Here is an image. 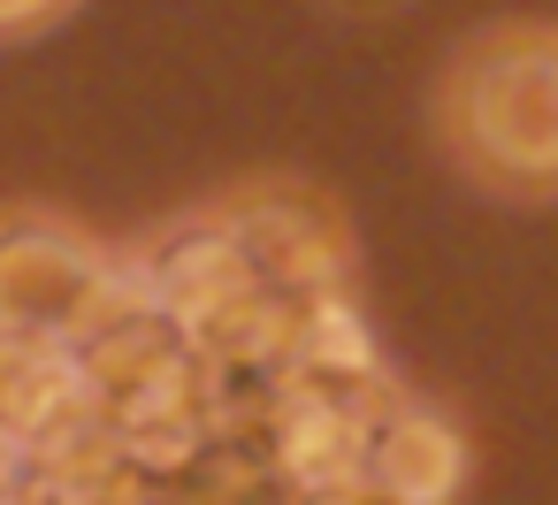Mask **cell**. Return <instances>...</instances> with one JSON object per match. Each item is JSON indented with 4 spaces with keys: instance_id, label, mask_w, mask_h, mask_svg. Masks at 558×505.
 Instances as JSON below:
<instances>
[{
    "instance_id": "7c38bea8",
    "label": "cell",
    "mask_w": 558,
    "mask_h": 505,
    "mask_svg": "<svg viewBox=\"0 0 558 505\" xmlns=\"http://www.w3.org/2000/svg\"><path fill=\"white\" fill-rule=\"evenodd\" d=\"M24 467H32V444H24V436H9V429H0V505H9V497H16V482H24Z\"/></svg>"
},
{
    "instance_id": "ba28073f",
    "label": "cell",
    "mask_w": 558,
    "mask_h": 505,
    "mask_svg": "<svg viewBox=\"0 0 558 505\" xmlns=\"http://www.w3.org/2000/svg\"><path fill=\"white\" fill-rule=\"evenodd\" d=\"M192 406H199V368H192V352L177 345V352H161L138 383H123V390L100 406V421H108L116 436H138V429H161V421H192Z\"/></svg>"
},
{
    "instance_id": "52a82bcc",
    "label": "cell",
    "mask_w": 558,
    "mask_h": 505,
    "mask_svg": "<svg viewBox=\"0 0 558 505\" xmlns=\"http://www.w3.org/2000/svg\"><path fill=\"white\" fill-rule=\"evenodd\" d=\"M360 452H367V429H360V413H352L329 383L291 390V398L276 406V459H283L291 482H306V490H344V482H360Z\"/></svg>"
},
{
    "instance_id": "4fadbf2b",
    "label": "cell",
    "mask_w": 558,
    "mask_h": 505,
    "mask_svg": "<svg viewBox=\"0 0 558 505\" xmlns=\"http://www.w3.org/2000/svg\"><path fill=\"white\" fill-rule=\"evenodd\" d=\"M337 505H360V497H337Z\"/></svg>"
},
{
    "instance_id": "8992f818",
    "label": "cell",
    "mask_w": 558,
    "mask_h": 505,
    "mask_svg": "<svg viewBox=\"0 0 558 505\" xmlns=\"http://www.w3.org/2000/svg\"><path fill=\"white\" fill-rule=\"evenodd\" d=\"M360 482L383 497V505H451L459 482H466V436L428 413V406H398L367 452H360Z\"/></svg>"
},
{
    "instance_id": "5bb4252c",
    "label": "cell",
    "mask_w": 558,
    "mask_h": 505,
    "mask_svg": "<svg viewBox=\"0 0 558 505\" xmlns=\"http://www.w3.org/2000/svg\"><path fill=\"white\" fill-rule=\"evenodd\" d=\"M352 9H367V0H352Z\"/></svg>"
},
{
    "instance_id": "277c9868",
    "label": "cell",
    "mask_w": 558,
    "mask_h": 505,
    "mask_svg": "<svg viewBox=\"0 0 558 505\" xmlns=\"http://www.w3.org/2000/svg\"><path fill=\"white\" fill-rule=\"evenodd\" d=\"M222 223L238 230V245L253 253L260 284L283 299H329L352 276V230L337 215L329 192L299 184V177H253L238 192L215 200Z\"/></svg>"
},
{
    "instance_id": "7a4b0ae2",
    "label": "cell",
    "mask_w": 558,
    "mask_h": 505,
    "mask_svg": "<svg viewBox=\"0 0 558 505\" xmlns=\"http://www.w3.org/2000/svg\"><path fill=\"white\" fill-rule=\"evenodd\" d=\"M131 261L54 207H0V337L85 345L131 314Z\"/></svg>"
},
{
    "instance_id": "8fae6325",
    "label": "cell",
    "mask_w": 558,
    "mask_h": 505,
    "mask_svg": "<svg viewBox=\"0 0 558 505\" xmlns=\"http://www.w3.org/2000/svg\"><path fill=\"white\" fill-rule=\"evenodd\" d=\"M70 9H77V0H0V39H32L54 16H70Z\"/></svg>"
},
{
    "instance_id": "5b68a950",
    "label": "cell",
    "mask_w": 558,
    "mask_h": 505,
    "mask_svg": "<svg viewBox=\"0 0 558 505\" xmlns=\"http://www.w3.org/2000/svg\"><path fill=\"white\" fill-rule=\"evenodd\" d=\"M100 413V390L85 375L77 345H47V337H0V429L24 436L32 452L77 421Z\"/></svg>"
},
{
    "instance_id": "30bf717a",
    "label": "cell",
    "mask_w": 558,
    "mask_h": 505,
    "mask_svg": "<svg viewBox=\"0 0 558 505\" xmlns=\"http://www.w3.org/2000/svg\"><path fill=\"white\" fill-rule=\"evenodd\" d=\"M123 459H138V467L169 474V467L199 459V429H192V421H161V429H138V436H123Z\"/></svg>"
},
{
    "instance_id": "9c48e42d",
    "label": "cell",
    "mask_w": 558,
    "mask_h": 505,
    "mask_svg": "<svg viewBox=\"0 0 558 505\" xmlns=\"http://www.w3.org/2000/svg\"><path fill=\"white\" fill-rule=\"evenodd\" d=\"M291 352L314 368V383H329V375L367 383V375H375V345H367L360 314L344 306V291H329V299H306V306H299V345H291Z\"/></svg>"
},
{
    "instance_id": "6da1fadb",
    "label": "cell",
    "mask_w": 558,
    "mask_h": 505,
    "mask_svg": "<svg viewBox=\"0 0 558 505\" xmlns=\"http://www.w3.org/2000/svg\"><path fill=\"white\" fill-rule=\"evenodd\" d=\"M444 154L497 200H558V24H489L436 77Z\"/></svg>"
},
{
    "instance_id": "3957f363",
    "label": "cell",
    "mask_w": 558,
    "mask_h": 505,
    "mask_svg": "<svg viewBox=\"0 0 558 505\" xmlns=\"http://www.w3.org/2000/svg\"><path fill=\"white\" fill-rule=\"evenodd\" d=\"M253 291H268V284H260L253 253L238 245V230L222 223L215 200L192 207V215H177V223H161V230L131 253V299H138L146 314H161V322H169L177 337H192V345H207V329H215L230 306H245Z\"/></svg>"
}]
</instances>
